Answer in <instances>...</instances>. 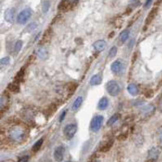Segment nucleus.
<instances>
[{"mask_svg":"<svg viewBox=\"0 0 162 162\" xmlns=\"http://www.w3.org/2000/svg\"><path fill=\"white\" fill-rule=\"evenodd\" d=\"M77 129H78V127H77L76 123L67 124V125L64 127V129H63V134H64V136L67 139H71V138L74 137V135L76 134Z\"/></svg>","mask_w":162,"mask_h":162,"instance_id":"nucleus-5","label":"nucleus"},{"mask_svg":"<svg viewBox=\"0 0 162 162\" xmlns=\"http://www.w3.org/2000/svg\"><path fill=\"white\" fill-rule=\"evenodd\" d=\"M110 68H111V71L114 73V74L120 75V74H122L124 72V70H125V64H124V62L121 59H118V60H116V61L112 62Z\"/></svg>","mask_w":162,"mask_h":162,"instance_id":"nucleus-6","label":"nucleus"},{"mask_svg":"<svg viewBox=\"0 0 162 162\" xmlns=\"http://www.w3.org/2000/svg\"><path fill=\"white\" fill-rule=\"evenodd\" d=\"M158 108H159V110L162 112V97L159 99V102H158Z\"/></svg>","mask_w":162,"mask_h":162,"instance_id":"nucleus-39","label":"nucleus"},{"mask_svg":"<svg viewBox=\"0 0 162 162\" xmlns=\"http://www.w3.org/2000/svg\"><path fill=\"white\" fill-rule=\"evenodd\" d=\"M78 4V1H68V0H64V1H61L58 5V10L59 11H63V12H66L68 10L72 9L74 6H76Z\"/></svg>","mask_w":162,"mask_h":162,"instance_id":"nucleus-7","label":"nucleus"},{"mask_svg":"<svg viewBox=\"0 0 162 162\" xmlns=\"http://www.w3.org/2000/svg\"><path fill=\"white\" fill-rule=\"evenodd\" d=\"M50 2L49 1H44L43 2V5H42V12L43 13H47L48 9H49L50 7Z\"/></svg>","mask_w":162,"mask_h":162,"instance_id":"nucleus-30","label":"nucleus"},{"mask_svg":"<svg viewBox=\"0 0 162 162\" xmlns=\"http://www.w3.org/2000/svg\"><path fill=\"white\" fill-rule=\"evenodd\" d=\"M29 161V156L28 155H24V156H21L19 159H18V161L17 162H28Z\"/></svg>","mask_w":162,"mask_h":162,"instance_id":"nucleus-32","label":"nucleus"},{"mask_svg":"<svg viewBox=\"0 0 162 162\" xmlns=\"http://www.w3.org/2000/svg\"><path fill=\"white\" fill-rule=\"evenodd\" d=\"M157 138H158V141L160 143H162V126L159 128L158 132H157Z\"/></svg>","mask_w":162,"mask_h":162,"instance_id":"nucleus-33","label":"nucleus"},{"mask_svg":"<svg viewBox=\"0 0 162 162\" xmlns=\"http://www.w3.org/2000/svg\"><path fill=\"white\" fill-rule=\"evenodd\" d=\"M117 51H118V49H117V47H116V46L111 47V49L109 50V54H108V57L113 58L114 56H116V54H117Z\"/></svg>","mask_w":162,"mask_h":162,"instance_id":"nucleus-28","label":"nucleus"},{"mask_svg":"<svg viewBox=\"0 0 162 162\" xmlns=\"http://www.w3.org/2000/svg\"><path fill=\"white\" fill-rule=\"evenodd\" d=\"M43 140H44L43 138H40L39 140L37 141V142H35L34 145L32 146V151H33V152H37V151H38L39 149L41 148V146L43 144Z\"/></svg>","mask_w":162,"mask_h":162,"instance_id":"nucleus-26","label":"nucleus"},{"mask_svg":"<svg viewBox=\"0 0 162 162\" xmlns=\"http://www.w3.org/2000/svg\"><path fill=\"white\" fill-rule=\"evenodd\" d=\"M129 35H130V31H129L128 29L123 30V31L121 32L120 35H119L120 42H121V43H125V42L128 40V38H129Z\"/></svg>","mask_w":162,"mask_h":162,"instance_id":"nucleus-19","label":"nucleus"},{"mask_svg":"<svg viewBox=\"0 0 162 162\" xmlns=\"http://www.w3.org/2000/svg\"><path fill=\"white\" fill-rule=\"evenodd\" d=\"M127 91L129 92V94H130V95L136 96L138 94V92H139V88H138V86L135 84V83H131V84L128 85Z\"/></svg>","mask_w":162,"mask_h":162,"instance_id":"nucleus-16","label":"nucleus"},{"mask_svg":"<svg viewBox=\"0 0 162 162\" xmlns=\"http://www.w3.org/2000/svg\"><path fill=\"white\" fill-rule=\"evenodd\" d=\"M8 100H9L8 95L6 94V92H4L3 94L1 95V110L2 111L4 110V106L6 107V104L8 103Z\"/></svg>","mask_w":162,"mask_h":162,"instance_id":"nucleus-23","label":"nucleus"},{"mask_svg":"<svg viewBox=\"0 0 162 162\" xmlns=\"http://www.w3.org/2000/svg\"><path fill=\"white\" fill-rule=\"evenodd\" d=\"M65 162H71V161H65Z\"/></svg>","mask_w":162,"mask_h":162,"instance_id":"nucleus-42","label":"nucleus"},{"mask_svg":"<svg viewBox=\"0 0 162 162\" xmlns=\"http://www.w3.org/2000/svg\"><path fill=\"white\" fill-rule=\"evenodd\" d=\"M26 130L24 129L23 126L16 125L10 129L8 135L10 140L13 141V142H22L26 138Z\"/></svg>","mask_w":162,"mask_h":162,"instance_id":"nucleus-1","label":"nucleus"},{"mask_svg":"<svg viewBox=\"0 0 162 162\" xmlns=\"http://www.w3.org/2000/svg\"><path fill=\"white\" fill-rule=\"evenodd\" d=\"M8 90L11 91L13 93H18L19 90H20V87H19V84L16 82H12V83H9L8 84Z\"/></svg>","mask_w":162,"mask_h":162,"instance_id":"nucleus-22","label":"nucleus"},{"mask_svg":"<svg viewBox=\"0 0 162 162\" xmlns=\"http://www.w3.org/2000/svg\"><path fill=\"white\" fill-rule=\"evenodd\" d=\"M14 17H15V9L14 8H7L5 10L4 18L7 22L12 23V22L14 21Z\"/></svg>","mask_w":162,"mask_h":162,"instance_id":"nucleus-9","label":"nucleus"},{"mask_svg":"<svg viewBox=\"0 0 162 162\" xmlns=\"http://www.w3.org/2000/svg\"><path fill=\"white\" fill-rule=\"evenodd\" d=\"M65 115H66V110H63L62 113H61V115H60V117H59V122H62V121L64 120Z\"/></svg>","mask_w":162,"mask_h":162,"instance_id":"nucleus-34","label":"nucleus"},{"mask_svg":"<svg viewBox=\"0 0 162 162\" xmlns=\"http://www.w3.org/2000/svg\"><path fill=\"white\" fill-rule=\"evenodd\" d=\"M64 152H65V148L63 145H59L57 146L56 148L54 149V153H53V157H54L55 161L60 162L64 157Z\"/></svg>","mask_w":162,"mask_h":162,"instance_id":"nucleus-8","label":"nucleus"},{"mask_svg":"<svg viewBox=\"0 0 162 162\" xmlns=\"http://www.w3.org/2000/svg\"><path fill=\"white\" fill-rule=\"evenodd\" d=\"M134 43H135V39H131L130 41H129V43H128V48H129V49H131V48L134 46Z\"/></svg>","mask_w":162,"mask_h":162,"instance_id":"nucleus-35","label":"nucleus"},{"mask_svg":"<svg viewBox=\"0 0 162 162\" xmlns=\"http://www.w3.org/2000/svg\"><path fill=\"white\" fill-rule=\"evenodd\" d=\"M78 87V84L77 83H74V82H72V83H69L67 86V91H68V93L69 94H73V93L75 92V90H76V88Z\"/></svg>","mask_w":162,"mask_h":162,"instance_id":"nucleus-27","label":"nucleus"},{"mask_svg":"<svg viewBox=\"0 0 162 162\" xmlns=\"http://www.w3.org/2000/svg\"><path fill=\"white\" fill-rule=\"evenodd\" d=\"M101 82H102V75H101V74L93 75V76L90 78V81H89L90 85H92V86L99 85Z\"/></svg>","mask_w":162,"mask_h":162,"instance_id":"nucleus-15","label":"nucleus"},{"mask_svg":"<svg viewBox=\"0 0 162 162\" xmlns=\"http://www.w3.org/2000/svg\"><path fill=\"white\" fill-rule=\"evenodd\" d=\"M32 16V10L30 8H25L17 16V23L20 25H24L28 22V20Z\"/></svg>","mask_w":162,"mask_h":162,"instance_id":"nucleus-3","label":"nucleus"},{"mask_svg":"<svg viewBox=\"0 0 162 162\" xmlns=\"http://www.w3.org/2000/svg\"><path fill=\"white\" fill-rule=\"evenodd\" d=\"M109 101H108L107 97H102L98 102V109L99 110H105L108 107Z\"/></svg>","mask_w":162,"mask_h":162,"instance_id":"nucleus-17","label":"nucleus"},{"mask_svg":"<svg viewBox=\"0 0 162 162\" xmlns=\"http://www.w3.org/2000/svg\"><path fill=\"white\" fill-rule=\"evenodd\" d=\"M120 118V114L119 113H115V114H113L111 117L109 118V120L107 121V125L108 126H111V125H113L116 121H117L118 119Z\"/></svg>","mask_w":162,"mask_h":162,"instance_id":"nucleus-24","label":"nucleus"},{"mask_svg":"<svg viewBox=\"0 0 162 162\" xmlns=\"http://www.w3.org/2000/svg\"><path fill=\"white\" fill-rule=\"evenodd\" d=\"M22 45H23V42H22L21 40H17V41L15 42V44L13 45V50H14L15 54H17V53H18L20 50H21Z\"/></svg>","mask_w":162,"mask_h":162,"instance_id":"nucleus-25","label":"nucleus"},{"mask_svg":"<svg viewBox=\"0 0 162 162\" xmlns=\"http://www.w3.org/2000/svg\"><path fill=\"white\" fill-rule=\"evenodd\" d=\"M36 54L37 56H38L40 59H47L48 56H49V51H48V49L45 46H41L39 47L38 49H37L36 51Z\"/></svg>","mask_w":162,"mask_h":162,"instance_id":"nucleus-11","label":"nucleus"},{"mask_svg":"<svg viewBox=\"0 0 162 162\" xmlns=\"http://www.w3.org/2000/svg\"><path fill=\"white\" fill-rule=\"evenodd\" d=\"M93 47L97 52H101L106 48V42L104 40H97L93 43Z\"/></svg>","mask_w":162,"mask_h":162,"instance_id":"nucleus-13","label":"nucleus"},{"mask_svg":"<svg viewBox=\"0 0 162 162\" xmlns=\"http://www.w3.org/2000/svg\"><path fill=\"white\" fill-rule=\"evenodd\" d=\"M82 102H83V97L82 96H78L72 104V110L76 111L77 109H79V107L81 106V104H82Z\"/></svg>","mask_w":162,"mask_h":162,"instance_id":"nucleus-20","label":"nucleus"},{"mask_svg":"<svg viewBox=\"0 0 162 162\" xmlns=\"http://www.w3.org/2000/svg\"><path fill=\"white\" fill-rule=\"evenodd\" d=\"M160 154V150L159 148L157 147H152L150 150L148 151V158L147 159H150V160H153V161H157L158 159V156Z\"/></svg>","mask_w":162,"mask_h":162,"instance_id":"nucleus-10","label":"nucleus"},{"mask_svg":"<svg viewBox=\"0 0 162 162\" xmlns=\"http://www.w3.org/2000/svg\"><path fill=\"white\" fill-rule=\"evenodd\" d=\"M94 162H101V161H99V160H95Z\"/></svg>","mask_w":162,"mask_h":162,"instance_id":"nucleus-41","label":"nucleus"},{"mask_svg":"<svg viewBox=\"0 0 162 162\" xmlns=\"http://www.w3.org/2000/svg\"><path fill=\"white\" fill-rule=\"evenodd\" d=\"M112 145H113V140L112 139H110V140H107L101 144L100 147H99V150L101 151V152H107V151L112 147Z\"/></svg>","mask_w":162,"mask_h":162,"instance_id":"nucleus-14","label":"nucleus"},{"mask_svg":"<svg viewBox=\"0 0 162 162\" xmlns=\"http://www.w3.org/2000/svg\"><path fill=\"white\" fill-rule=\"evenodd\" d=\"M103 120H104V117L102 115H95L94 117L92 118L90 123V129L93 132H97V131L100 130V128L102 127L103 124Z\"/></svg>","mask_w":162,"mask_h":162,"instance_id":"nucleus-4","label":"nucleus"},{"mask_svg":"<svg viewBox=\"0 0 162 162\" xmlns=\"http://www.w3.org/2000/svg\"><path fill=\"white\" fill-rule=\"evenodd\" d=\"M145 162H155V161H153V160H150V159H147Z\"/></svg>","mask_w":162,"mask_h":162,"instance_id":"nucleus-40","label":"nucleus"},{"mask_svg":"<svg viewBox=\"0 0 162 162\" xmlns=\"http://www.w3.org/2000/svg\"><path fill=\"white\" fill-rule=\"evenodd\" d=\"M37 28V23L36 22H31V23H29V25L27 26L26 28V31L27 32H32L34 29Z\"/></svg>","mask_w":162,"mask_h":162,"instance_id":"nucleus-29","label":"nucleus"},{"mask_svg":"<svg viewBox=\"0 0 162 162\" xmlns=\"http://www.w3.org/2000/svg\"><path fill=\"white\" fill-rule=\"evenodd\" d=\"M9 61H10V57L9 56H6L4 58H2L1 61H0V63H1V67H4V66H6V65H8Z\"/></svg>","mask_w":162,"mask_h":162,"instance_id":"nucleus-31","label":"nucleus"},{"mask_svg":"<svg viewBox=\"0 0 162 162\" xmlns=\"http://www.w3.org/2000/svg\"><path fill=\"white\" fill-rule=\"evenodd\" d=\"M157 11H158L157 7H155V8H153L152 10H151L150 13L148 14L147 18H146V25L150 24L151 22H152V20L154 19V17H155V16H156V14H157Z\"/></svg>","mask_w":162,"mask_h":162,"instance_id":"nucleus-18","label":"nucleus"},{"mask_svg":"<svg viewBox=\"0 0 162 162\" xmlns=\"http://www.w3.org/2000/svg\"><path fill=\"white\" fill-rule=\"evenodd\" d=\"M154 111H155L154 105L149 104V105L144 106L143 108H141V114H142L143 116H145V117H148V116H150L151 114H152Z\"/></svg>","mask_w":162,"mask_h":162,"instance_id":"nucleus-12","label":"nucleus"},{"mask_svg":"<svg viewBox=\"0 0 162 162\" xmlns=\"http://www.w3.org/2000/svg\"><path fill=\"white\" fill-rule=\"evenodd\" d=\"M151 4H152V1H151V0H149V1H146L145 4H144V8H148V7L150 6Z\"/></svg>","mask_w":162,"mask_h":162,"instance_id":"nucleus-38","label":"nucleus"},{"mask_svg":"<svg viewBox=\"0 0 162 162\" xmlns=\"http://www.w3.org/2000/svg\"><path fill=\"white\" fill-rule=\"evenodd\" d=\"M145 96L147 98H150V97H152L153 96V91L152 90H149V91H147V92H146V94H145Z\"/></svg>","mask_w":162,"mask_h":162,"instance_id":"nucleus-37","label":"nucleus"},{"mask_svg":"<svg viewBox=\"0 0 162 162\" xmlns=\"http://www.w3.org/2000/svg\"><path fill=\"white\" fill-rule=\"evenodd\" d=\"M126 137H127V134H125V133H122L120 136H118L117 139L118 140H124V139H126Z\"/></svg>","mask_w":162,"mask_h":162,"instance_id":"nucleus-36","label":"nucleus"},{"mask_svg":"<svg viewBox=\"0 0 162 162\" xmlns=\"http://www.w3.org/2000/svg\"><path fill=\"white\" fill-rule=\"evenodd\" d=\"M24 72H25V68H21V70H19L18 72H17V74L15 75V79H14V82L16 83H19L21 82L22 80H23V77H24Z\"/></svg>","mask_w":162,"mask_h":162,"instance_id":"nucleus-21","label":"nucleus"},{"mask_svg":"<svg viewBox=\"0 0 162 162\" xmlns=\"http://www.w3.org/2000/svg\"><path fill=\"white\" fill-rule=\"evenodd\" d=\"M106 90H107V92L109 93V95L115 97V96H117L120 93L121 87L117 81L110 80V81H108L107 84H106Z\"/></svg>","mask_w":162,"mask_h":162,"instance_id":"nucleus-2","label":"nucleus"}]
</instances>
